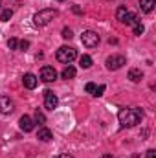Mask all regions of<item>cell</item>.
I'll return each mask as SVG.
<instances>
[{
  "mask_svg": "<svg viewBox=\"0 0 156 158\" xmlns=\"http://www.w3.org/2000/svg\"><path fill=\"white\" fill-rule=\"evenodd\" d=\"M117 119L121 127H134L143 119V112L142 109H121L117 112Z\"/></svg>",
  "mask_w": 156,
  "mask_h": 158,
  "instance_id": "1",
  "label": "cell"
},
{
  "mask_svg": "<svg viewBox=\"0 0 156 158\" xmlns=\"http://www.w3.org/2000/svg\"><path fill=\"white\" fill-rule=\"evenodd\" d=\"M57 15H59V13H57V9L48 7V9H42V11H39V13H35V15H33V22H35V26L42 28V26H48V24H50Z\"/></svg>",
  "mask_w": 156,
  "mask_h": 158,
  "instance_id": "2",
  "label": "cell"
},
{
  "mask_svg": "<svg viewBox=\"0 0 156 158\" xmlns=\"http://www.w3.org/2000/svg\"><path fill=\"white\" fill-rule=\"evenodd\" d=\"M76 57H77V52H76L72 46H61V48L57 50V61H59V63L70 64Z\"/></svg>",
  "mask_w": 156,
  "mask_h": 158,
  "instance_id": "3",
  "label": "cell"
},
{
  "mask_svg": "<svg viewBox=\"0 0 156 158\" xmlns=\"http://www.w3.org/2000/svg\"><path fill=\"white\" fill-rule=\"evenodd\" d=\"M116 17H117V20H119L121 24H127V26H130V24H134V22L138 20V19H136V15H134V13H130L127 7H117Z\"/></svg>",
  "mask_w": 156,
  "mask_h": 158,
  "instance_id": "4",
  "label": "cell"
},
{
  "mask_svg": "<svg viewBox=\"0 0 156 158\" xmlns=\"http://www.w3.org/2000/svg\"><path fill=\"white\" fill-rule=\"evenodd\" d=\"M81 42H83V46H86V48H96V46L99 44V35H97L96 31H92V30L83 31Z\"/></svg>",
  "mask_w": 156,
  "mask_h": 158,
  "instance_id": "5",
  "label": "cell"
},
{
  "mask_svg": "<svg viewBox=\"0 0 156 158\" xmlns=\"http://www.w3.org/2000/svg\"><path fill=\"white\" fill-rule=\"evenodd\" d=\"M123 64H127V59L123 55H110L107 59V68L109 70H119Z\"/></svg>",
  "mask_w": 156,
  "mask_h": 158,
  "instance_id": "6",
  "label": "cell"
},
{
  "mask_svg": "<svg viewBox=\"0 0 156 158\" xmlns=\"http://www.w3.org/2000/svg\"><path fill=\"white\" fill-rule=\"evenodd\" d=\"M15 110V103L9 96H0V114H11Z\"/></svg>",
  "mask_w": 156,
  "mask_h": 158,
  "instance_id": "7",
  "label": "cell"
},
{
  "mask_svg": "<svg viewBox=\"0 0 156 158\" xmlns=\"http://www.w3.org/2000/svg\"><path fill=\"white\" fill-rule=\"evenodd\" d=\"M40 79H42L44 83H53V81L57 79L55 68H53V66H42V68H40Z\"/></svg>",
  "mask_w": 156,
  "mask_h": 158,
  "instance_id": "8",
  "label": "cell"
},
{
  "mask_svg": "<svg viewBox=\"0 0 156 158\" xmlns=\"http://www.w3.org/2000/svg\"><path fill=\"white\" fill-rule=\"evenodd\" d=\"M57 103H59L57 96H55L51 90H46V92H44V107H46L48 110H53V109L57 107Z\"/></svg>",
  "mask_w": 156,
  "mask_h": 158,
  "instance_id": "9",
  "label": "cell"
},
{
  "mask_svg": "<svg viewBox=\"0 0 156 158\" xmlns=\"http://www.w3.org/2000/svg\"><path fill=\"white\" fill-rule=\"evenodd\" d=\"M22 83H24V86H26V88H30V90H33V88L37 86V83H39V79L35 77L33 74H24V77H22Z\"/></svg>",
  "mask_w": 156,
  "mask_h": 158,
  "instance_id": "10",
  "label": "cell"
},
{
  "mask_svg": "<svg viewBox=\"0 0 156 158\" xmlns=\"http://www.w3.org/2000/svg\"><path fill=\"white\" fill-rule=\"evenodd\" d=\"M18 123H20V129H22L24 132H30V131H33V127H35V125H33V119L30 118V116H22Z\"/></svg>",
  "mask_w": 156,
  "mask_h": 158,
  "instance_id": "11",
  "label": "cell"
},
{
  "mask_svg": "<svg viewBox=\"0 0 156 158\" xmlns=\"http://www.w3.org/2000/svg\"><path fill=\"white\" fill-rule=\"evenodd\" d=\"M156 6V0H140V7L143 13H151Z\"/></svg>",
  "mask_w": 156,
  "mask_h": 158,
  "instance_id": "12",
  "label": "cell"
},
{
  "mask_svg": "<svg viewBox=\"0 0 156 158\" xmlns=\"http://www.w3.org/2000/svg\"><path fill=\"white\" fill-rule=\"evenodd\" d=\"M129 79L134 81V83H140V81L143 79V72L138 70V68H130V70H129Z\"/></svg>",
  "mask_w": 156,
  "mask_h": 158,
  "instance_id": "13",
  "label": "cell"
},
{
  "mask_svg": "<svg viewBox=\"0 0 156 158\" xmlns=\"http://www.w3.org/2000/svg\"><path fill=\"white\" fill-rule=\"evenodd\" d=\"M39 140H42V142H50V140H51V131L46 129V127L39 129Z\"/></svg>",
  "mask_w": 156,
  "mask_h": 158,
  "instance_id": "14",
  "label": "cell"
},
{
  "mask_svg": "<svg viewBox=\"0 0 156 158\" xmlns=\"http://www.w3.org/2000/svg\"><path fill=\"white\" fill-rule=\"evenodd\" d=\"M61 76H63V79H74V77H76V68L68 64V66L63 70V74H61Z\"/></svg>",
  "mask_w": 156,
  "mask_h": 158,
  "instance_id": "15",
  "label": "cell"
},
{
  "mask_svg": "<svg viewBox=\"0 0 156 158\" xmlns=\"http://www.w3.org/2000/svg\"><path fill=\"white\" fill-rule=\"evenodd\" d=\"M79 64H81V68H90L92 66V57L90 55H81Z\"/></svg>",
  "mask_w": 156,
  "mask_h": 158,
  "instance_id": "16",
  "label": "cell"
},
{
  "mask_svg": "<svg viewBox=\"0 0 156 158\" xmlns=\"http://www.w3.org/2000/svg\"><path fill=\"white\" fill-rule=\"evenodd\" d=\"M132 26H134V35H142V33H143V30H145V28H143V24H142L140 20H136Z\"/></svg>",
  "mask_w": 156,
  "mask_h": 158,
  "instance_id": "17",
  "label": "cell"
},
{
  "mask_svg": "<svg viewBox=\"0 0 156 158\" xmlns=\"http://www.w3.org/2000/svg\"><path fill=\"white\" fill-rule=\"evenodd\" d=\"M11 17H13V11H11V9H4V11H2V15H0V20L7 22Z\"/></svg>",
  "mask_w": 156,
  "mask_h": 158,
  "instance_id": "18",
  "label": "cell"
},
{
  "mask_svg": "<svg viewBox=\"0 0 156 158\" xmlns=\"http://www.w3.org/2000/svg\"><path fill=\"white\" fill-rule=\"evenodd\" d=\"M103 92H105V85H99V86H96V90H94V94H92V96L99 98V96H103Z\"/></svg>",
  "mask_w": 156,
  "mask_h": 158,
  "instance_id": "19",
  "label": "cell"
},
{
  "mask_svg": "<svg viewBox=\"0 0 156 158\" xmlns=\"http://www.w3.org/2000/svg\"><path fill=\"white\" fill-rule=\"evenodd\" d=\"M7 48H9V50H17V48H18V40L17 39H9L7 40Z\"/></svg>",
  "mask_w": 156,
  "mask_h": 158,
  "instance_id": "20",
  "label": "cell"
},
{
  "mask_svg": "<svg viewBox=\"0 0 156 158\" xmlns=\"http://www.w3.org/2000/svg\"><path fill=\"white\" fill-rule=\"evenodd\" d=\"M72 37H74L72 30H70V28H64V30H63V39H72Z\"/></svg>",
  "mask_w": 156,
  "mask_h": 158,
  "instance_id": "21",
  "label": "cell"
},
{
  "mask_svg": "<svg viewBox=\"0 0 156 158\" xmlns=\"http://www.w3.org/2000/svg\"><path fill=\"white\" fill-rule=\"evenodd\" d=\"M35 119H37V123H44V121H46L44 114H42L40 110H37V112H35Z\"/></svg>",
  "mask_w": 156,
  "mask_h": 158,
  "instance_id": "22",
  "label": "cell"
},
{
  "mask_svg": "<svg viewBox=\"0 0 156 158\" xmlns=\"http://www.w3.org/2000/svg\"><path fill=\"white\" fill-rule=\"evenodd\" d=\"M84 90H86L88 94H94V90H96V85H94V83H86V86H84Z\"/></svg>",
  "mask_w": 156,
  "mask_h": 158,
  "instance_id": "23",
  "label": "cell"
},
{
  "mask_svg": "<svg viewBox=\"0 0 156 158\" xmlns=\"http://www.w3.org/2000/svg\"><path fill=\"white\" fill-rule=\"evenodd\" d=\"M18 48H20V50H28V48H30V40H20V42H18Z\"/></svg>",
  "mask_w": 156,
  "mask_h": 158,
  "instance_id": "24",
  "label": "cell"
},
{
  "mask_svg": "<svg viewBox=\"0 0 156 158\" xmlns=\"http://www.w3.org/2000/svg\"><path fill=\"white\" fill-rule=\"evenodd\" d=\"M147 158H156V151L154 149H149V151H147Z\"/></svg>",
  "mask_w": 156,
  "mask_h": 158,
  "instance_id": "25",
  "label": "cell"
},
{
  "mask_svg": "<svg viewBox=\"0 0 156 158\" xmlns=\"http://www.w3.org/2000/svg\"><path fill=\"white\" fill-rule=\"evenodd\" d=\"M57 158H74V156L68 155V153H61V155H57Z\"/></svg>",
  "mask_w": 156,
  "mask_h": 158,
  "instance_id": "26",
  "label": "cell"
},
{
  "mask_svg": "<svg viewBox=\"0 0 156 158\" xmlns=\"http://www.w3.org/2000/svg\"><path fill=\"white\" fill-rule=\"evenodd\" d=\"M103 158H114V156H110V155H105V156H103Z\"/></svg>",
  "mask_w": 156,
  "mask_h": 158,
  "instance_id": "27",
  "label": "cell"
},
{
  "mask_svg": "<svg viewBox=\"0 0 156 158\" xmlns=\"http://www.w3.org/2000/svg\"><path fill=\"white\" fill-rule=\"evenodd\" d=\"M0 9H2V4H0Z\"/></svg>",
  "mask_w": 156,
  "mask_h": 158,
  "instance_id": "28",
  "label": "cell"
},
{
  "mask_svg": "<svg viewBox=\"0 0 156 158\" xmlns=\"http://www.w3.org/2000/svg\"><path fill=\"white\" fill-rule=\"evenodd\" d=\"M61 2H63V0H61Z\"/></svg>",
  "mask_w": 156,
  "mask_h": 158,
  "instance_id": "29",
  "label": "cell"
}]
</instances>
